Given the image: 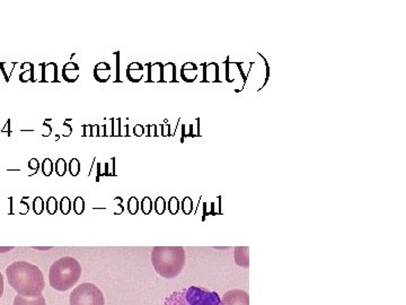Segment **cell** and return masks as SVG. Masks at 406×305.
<instances>
[{"mask_svg": "<svg viewBox=\"0 0 406 305\" xmlns=\"http://www.w3.org/2000/svg\"><path fill=\"white\" fill-rule=\"evenodd\" d=\"M71 133H72V127L69 125L68 122H64L62 126V132H61V135H62V137H69Z\"/></svg>", "mask_w": 406, "mask_h": 305, "instance_id": "35", "label": "cell"}, {"mask_svg": "<svg viewBox=\"0 0 406 305\" xmlns=\"http://www.w3.org/2000/svg\"><path fill=\"white\" fill-rule=\"evenodd\" d=\"M68 170L72 176H77L81 173V162H79V159L71 158V161L69 162Z\"/></svg>", "mask_w": 406, "mask_h": 305, "instance_id": "19", "label": "cell"}, {"mask_svg": "<svg viewBox=\"0 0 406 305\" xmlns=\"http://www.w3.org/2000/svg\"><path fill=\"white\" fill-rule=\"evenodd\" d=\"M100 128H101L100 125H93V136H96V137L101 136Z\"/></svg>", "mask_w": 406, "mask_h": 305, "instance_id": "42", "label": "cell"}, {"mask_svg": "<svg viewBox=\"0 0 406 305\" xmlns=\"http://www.w3.org/2000/svg\"><path fill=\"white\" fill-rule=\"evenodd\" d=\"M223 305H249V295L243 289H231L221 297Z\"/></svg>", "mask_w": 406, "mask_h": 305, "instance_id": "6", "label": "cell"}, {"mask_svg": "<svg viewBox=\"0 0 406 305\" xmlns=\"http://www.w3.org/2000/svg\"><path fill=\"white\" fill-rule=\"evenodd\" d=\"M143 76L144 67L140 63L133 61V63L129 64V66L126 67V77H128L130 82L139 83L143 79Z\"/></svg>", "mask_w": 406, "mask_h": 305, "instance_id": "9", "label": "cell"}, {"mask_svg": "<svg viewBox=\"0 0 406 305\" xmlns=\"http://www.w3.org/2000/svg\"><path fill=\"white\" fill-rule=\"evenodd\" d=\"M246 251H248V248H243V246H239V248L235 249L234 256H235V262H236L238 266L247 268L248 267V253H246L244 256V253Z\"/></svg>", "mask_w": 406, "mask_h": 305, "instance_id": "17", "label": "cell"}, {"mask_svg": "<svg viewBox=\"0 0 406 305\" xmlns=\"http://www.w3.org/2000/svg\"><path fill=\"white\" fill-rule=\"evenodd\" d=\"M199 75V68L193 63H186L184 64L181 68V77L184 82L186 83H193L198 78Z\"/></svg>", "mask_w": 406, "mask_h": 305, "instance_id": "13", "label": "cell"}, {"mask_svg": "<svg viewBox=\"0 0 406 305\" xmlns=\"http://www.w3.org/2000/svg\"><path fill=\"white\" fill-rule=\"evenodd\" d=\"M43 128L46 129V131H44L42 133L43 137H49L51 135V132H52V128H51V126L49 125L48 122H44L43 123Z\"/></svg>", "mask_w": 406, "mask_h": 305, "instance_id": "39", "label": "cell"}, {"mask_svg": "<svg viewBox=\"0 0 406 305\" xmlns=\"http://www.w3.org/2000/svg\"><path fill=\"white\" fill-rule=\"evenodd\" d=\"M33 210L36 215H41L44 210V200L41 197H36L33 200Z\"/></svg>", "mask_w": 406, "mask_h": 305, "instance_id": "27", "label": "cell"}, {"mask_svg": "<svg viewBox=\"0 0 406 305\" xmlns=\"http://www.w3.org/2000/svg\"><path fill=\"white\" fill-rule=\"evenodd\" d=\"M151 263L162 278H176L185 266V250L183 246H155L151 251Z\"/></svg>", "mask_w": 406, "mask_h": 305, "instance_id": "2", "label": "cell"}, {"mask_svg": "<svg viewBox=\"0 0 406 305\" xmlns=\"http://www.w3.org/2000/svg\"><path fill=\"white\" fill-rule=\"evenodd\" d=\"M40 67H41L40 82L59 83V79H58V65L56 63H42L40 64Z\"/></svg>", "mask_w": 406, "mask_h": 305, "instance_id": "7", "label": "cell"}, {"mask_svg": "<svg viewBox=\"0 0 406 305\" xmlns=\"http://www.w3.org/2000/svg\"><path fill=\"white\" fill-rule=\"evenodd\" d=\"M105 166V172L102 173V175L104 176H112V175H115V157L111 158L110 162H106L104 164Z\"/></svg>", "mask_w": 406, "mask_h": 305, "instance_id": "20", "label": "cell"}, {"mask_svg": "<svg viewBox=\"0 0 406 305\" xmlns=\"http://www.w3.org/2000/svg\"><path fill=\"white\" fill-rule=\"evenodd\" d=\"M81 74V69L76 63L68 61L67 64L63 65L62 68V78L67 83H75L79 78Z\"/></svg>", "mask_w": 406, "mask_h": 305, "instance_id": "10", "label": "cell"}, {"mask_svg": "<svg viewBox=\"0 0 406 305\" xmlns=\"http://www.w3.org/2000/svg\"><path fill=\"white\" fill-rule=\"evenodd\" d=\"M1 132L3 133V132H7L8 133V136H10V119L9 120H7V122H6V125H5V128H2L1 129Z\"/></svg>", "mask_w": 406, "mask_h": 305, "instance_id": "41", "label": "cell"}, {"mask_svg": "<svg viewBox=\"0 0 406 305\" xmlns=\"http://www.w3.org/2000/svg\"><path fill=\"white\" fill-rule=\"evenodd\" d=\"M94 77L99 83H106L111 78V66L106 61H101L94 68Z\"/></svg>", "mask_w": 406, "mask_h": 305, "instance_id": "12", "label": "cell"}, {"mask_svg": "<svg viewBox=\"0 0 406 305\" xmlns=\"http://www.w3.org/2000/svg\"><path fill=\"white\" fill-rule=\"evenodd\" d=\"M72 206H74V212L77 214V215H81L85 210V201L81 197H77L72 202Z\"/></svg>", "mask_w": 406, "mask_h": 305, "instance_id": "22", "label": "cell"}, {"mask_svg": "<svg viewBox=\"0 0 406 305\" xmlns=\"http://www.w3.org/2000/svg\"><path fill=\"white\" fill-rule=\"evenodd\" d=\"M54 169L59 176H63L67 172V163L63 158H59L54 164Z\"/></svg>", "mask_w": 406, "mask_h": 305, "instance_id": "21", "label": "cell"}, {"mask_svg": "<svg viewBox=\"0 0 406 305\" xmlns=\"http://www.w3.org/2000/svg\"><path fill=\"white\" fill-rule=\"evenodd\" d=\"M70 305H105L104 294L96 285L84 283L69 295Z\"/></svg>", "mask_w": 406, "mask_h": 305, "instance_id": "5", "label": "cell"}, {"mask_svg": "<svg viewBox=\"0 0 406 305\" xmlns=\"http://www.w3.org/2000/svg\"><path fill=\"white\" fill-rule=\"evenodd\" d=\"M60 210L63 215H68L71 212V200L68 197H63L59 203Z\"/></svg>", "mask_w": 406, "mask_h": 305, "instance_id": "24", "label": "cell"}, {"mask_svg": "<svg viewBox=\"0 0 406 305\" xmlns=\"http://www.w3.org/2000/svg\"><path fill=\"white\" fill-rule=\"evenodd\" d=\"M144 126L143 125H136L133 128V135L137 137H141L144 133Z\"/></svg>", "mask_w": 406, "mask_h": 305, "instance_id": "36", "label": "cell"}, {"mask_svg": "<svg viewBox=\"0 0 406 305\" xmlns=\"http://www.w3.org/2000/svg\"><path fill=\"white\" fill-rule=\"evenodd\" d=\"M82 136L92 137L93 136V125H82Z\"/></svg>", "mask_w": 406, "mask_h": 305, "instance_id": "34", "label": "cell"}, {"mask_svg": "<svg viewBox=\"0 0 406 305\" xmlns=\"http://www.w3.org/2000/svg\"><path fill=\"white\" fill-rule=\"evenodd\" d=\"M18 66V63L16 61H0V70H1L5 81L8 83L10 77H12L13 71L15 70V67Z\"/></svg>", "mask_w": 406, "mask_h": 305, "instance_id": "18", "label": "cell"}, {"mask_svg": "<svg viewBox=\"0 0 406 305\" xmlns=\"http://www.w3.org/2000/svg\"><path fill=\"white\" fill-rule=\"evenodd\" d=\"M114 56L117 57V79H115V83H121V79H120V52H114Z\"/></svg>", "mask_w": 406, "mask_h": 305, "instance_id": "38", "label": "cell"}, {"mask_svg": "<svg viewBox=\"0 0 406 305\" xmlns=\"http://www.w3.org/2000/svg\"><path fill=\"white\" fill-rule=\"evenodd\" d=\"M10 287L23 296H38L45 287L43 272L38 266L27 261H15L6 268Z\"/></svg>", "mask_w": 406, "mask_h": 305, "instance_id": "1", "label": "cell"}, {"mask_svg": "<svg viewBox=\"0 0 406 305\" xmlns=\"http://www.w3.org/2000/svg\"><path fill=\"white\" fill-rule=\"evenodd\" d=\"M201 67L203 68V79L202 83H220L219 79V66L217 63H210V64H202Z\"/></svg>", "mask_w": 406, "mask_h": 305, "instance_id": "8", "label": "cell"}, {"mask_svg": "<svg viewBox=\"0 0 406 305\" xmlns=\"http://www.w3.org/2000/svg\"><path fill=\"white\" fill-rule=\"evenodd\" d=\"M3 288H5V284H3V277H2L1 272H0V299H1V296L3 294Z\"/></svg>", "mask_w": 406, "mask_h": 305, "instance_id": "43", "label": "cell"}, {"mask_svg": "<svg viewBox=\"0 0 406 305\" xmlns=\"http://www.w3.org/2000/svg\"><path fill=\"white\" fill-rule=\"evenodd\" d=\"M81 276V266L75 258L63 257L51 264L49 282L58 292H66L77 284Z\"/></svg>", "mask_w": 406, "mask_h": 305, "instance_id": "3", "label": "cell"}, {"mask_svg": "<svg viewBox=\"0 0 406 305\" xmlns=\"http://www.w3.org/2000/svg\"><path fill=\"white\" fill-rule=\"evenodd\" d=\"M45 206H46V210H48V213L50 214V215H54V214L57 213L58 206L59 205H58V201L56 198L50 197L48 200H46Z\"/></svg>", "mask_w": 406, "mask_h": 305, "instance_id": "25", "label": "cell"}, {"mask_svg": "<svg viewBox=\"0 0 406 305\" xmlns=\"http://www.w3.org/2000/svg\"><path fill=\"white\" fill-rule=\"evenodd\" d=\"M34 249H36V250H51L52 248H51V246H48V248H34Z\"/></svg>", "mask_w": 406, "mask_h": 305, "instance_id": "46", "label": "cell"}, {"mask_svg": "<svg viewBox=\"0 0 406 305\" xmlns=\"http://www.w3.org/2000/svg\"><path fill=\"white\" fill-rule=\"evenodd\" d=\"M20 69L23 71L18 76V79L21 83L34 82V68L35 66L32 63H23L20 65Z\"/></svg>", "mask_w": 406, "mask_h": 305, "instance_id": "15", "label": "cell"}, {"mask_svg": "<svg viewBox=\"0 0 406 305\" xmlns=\"http://www.w3.org/2000/svg\"><path fill=\"white\" fill-rule=\"evenodd\" d=\"M112 136H121V118L111 119Z\"/></svg>", "mask_w": 406, "mask_h": 305, "instance_id": "26", "label": "cell"}, {"mask_svg": "<svg viewBox=\"0 0 406 305\" xmlns=\"http://www.w3.org/2000/svg\"><path fill=\"white\" fill-rule=\"evenodd\" d=\"M192 209H193V202H192V199L191 198H184L183 201H182V210L184 213L188 215L192 212Z\"/></svg>", "mask_w": 406, "mask_h": 305, "instance_id": "32", "label": "cell"}, {"mask_svg": "<svg viewBox=\"0 0 406 305\" xmlns=\"http://www.w3.org/2000/svg\"><path fill=\"white\" fill-rule=\"evenodd\" d=\"M147 65V83H162V67L164 65L162 63H148Z\"/></svg>", "mask_w": 406, "mask_h": 305, "instance_id": "11", "label": "cell"}, {"mask_svg": "<svg viewBox=\"0 0 406 305\" xmlns=\"http://www.w3.org/2000/svg\"><path fill=\"white\" fill-rule=\"evenodd\" d=\"M13 305H46L45 297L40 294L38 296H23L17 295L14 299Z\"/></svg>", "mask_w": 406, "mask_h": 305, "instance_id": "14", "label": "cell"}, {"mask_svg": "<svg viewBox=\"0 0 406 305\" xmlns=\"http://www.w3.org/2000/svg\"><path fill=\"white\" fill-rule=\"evenodd\" d=\"M97 165V175H96V181H100V176H102V172H101V163L97 162L96 163Z\"/></svg>", "mask_w": 406, "mask_h": 305, "instance_id": "44", "label": "cell"}, {"mask_svg": "<svg viewBox=\"0 0 406 305\" xmlns=\"http://www.w3.org/2000/svg\"><path fill=\"white\" fill-rule=\"evenodd\" d=\"M42 172L45 176H50L53 172V162L50 158H45L41 164Z\"/></svg>", "mask_w": 406, "mask_h": 305, "instance_id": "23", "label": "cell"}, {"mask_svg": "<svg viewBox=\"0 0 406 305\" xmlns=\"http://www.w3.org/2000/svg\"><path fill=\"white\" fill-rule=\"evenodd\" d=\"M139 201L136 197H131L128 200V212L131 214V215H136L139 210Z\"/></svg>", "mask_w": 406, "mask_h": 305, "instance_id": "29", "label": "cell"}, {"mask_svg": "<svg viewBox=\"0 0 406 305\" xmlns=\"http://www.w3.org/2000/svg\"><path fill=\"white\" fill-rule=\"evenodd\" d=\"M155 210L159 215H162L166 210V201L162 197H158L155 200Z\"/></svg>", "mask_w": 406, "mask_h": 305, "instance_id": "31", "label": "cell"}, {"mask_svg": "<svg viewBox=\"0 0 406 305\" xmlns=\"http://www.w3.org/2000/svg\"><path fill=\"white\" fill-rule=\"evenodd\" d=\"M165 305H223L217 292L198 286H190L170 293L165 299Z\"/></svg>", "mask_w": 406, "mask_h": 305, "instance_id": "4", "label": "cell"}, {"mask_svg": "<svg viewBox=\"0 0 406 305\" xmlns=\"http://www.w3.org/2000/svg\"><path fill=\"white\" fill-rule=\"evenodd\" d=\"M27 166H28V169H30V170H33V171H35V172H38V170L40 168V163L36 158H31L30 161H28Z\"/></svg>", "mask_w": 406, "mask_h": 305, "instance_id": "37", "label": "cell"}, {"mask_svg": "<svg viewBox=\"0 0 406 305\" xmlns=\"http://www.w3.org/2000/svg\"><path fill=\"white\" fill-rule=\"evenodd\" d=\"M144 129H147V136H158L157 135V125H147L144 126Z\"/></svg>", "mask_w": 406, "mask_h": 305, "instance_id": "33", "label": "cell"}, {"mask_svg": "<svg viewBox=\"0 0 406 305\" xmlns=\"http://www.w3.org/2000/svg\"><path fill=\"white\" fill-rule=\"evenodd\" d=\"M141 210L144 215H149L152 210V201L149 197H144L142 200H141Z\"/></svg>", "mask_w": 406, "mask_h": 305, "instance_id": "28", "label": "cell"}, {"mask_svg": "<svg viewBox=\"0 0 406 305\" xmlns=\"http://www.w3.org/2000/svg\"><path fill=\"white\" fill-rule=\"evenodd\" d=\"M168 210L172 215H176L180 210V201L176 197H172L168 201Z\"/></svg>", "mask_w": 406, "mask_h": 305, "instance_id": "30", "label": "cell"}, {"mask_svg": "<svg viewBox=\"0 0 406 305\" xmlns=\"http://www.w3.org/2000/svg\"><path fill=\"white\" fill-rule=\"evenodd\" d=\"M10 250H14V246H6V248H0V253L9 252Z\"/></svg>", "mask_w": 406, "mask_h": 305, "instance_id": "45", "label": "cell"}, {"mask_svg": "<svg viewBox=\"0 0 406 305\" xmlns=\"http://www.w3.org/2000/svg\"><path fill=\"white\" fill-rule=\"evenodd\" d=\"M224 65H226V81L231 83L230 78H229V65H230V61H229V57L227 58V60L224 61Z\"/></svg>", "mask_w": 406, "mask_h": 305, "instance_id": "40", "label": "cell"}, {"mask_svg": "<svg viewBox=\"0 0 406 305\" xmlns=\"http://www.w3.org/2000/svg\"><path fill=\"white\" fill-rule=\"evenodd\" d=\"M162 82H173L176 83V66L173 63H167L162 67Z\"/></svg>", "mask_w": 406, "mask_h": 305, "instance_id": "16", "label": "cell"}, {"mask_svg": "<svg viewBox=\"0 0 406 305\" xmlns=\"http://www.w3.org/2000/svg\"><path fill=\"white\" fill-rule=\"evenodd\" d=\"M59 139H60V136H59V135H57V136H56V141H58Z\"/></svg>", "mask_w": 406, "mask_h": 305, "instance_id": "47", "label": "cell"}]
</instances>
